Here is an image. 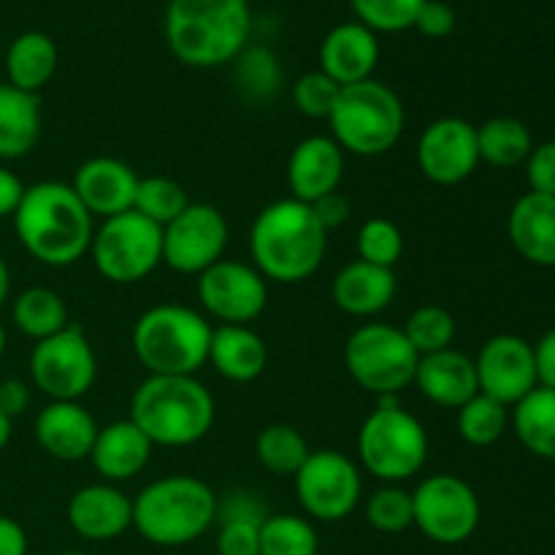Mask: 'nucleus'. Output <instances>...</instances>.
<instances>
[{
    "mask_svg": "<svg viewBox=\"0 0 555 555\" xmlns=\"http://www.w3.org/2000/svg\"><path fill=\"white\" fill-rule=\"evenodd\" d=\"M190 206L188 190L171 177H144L139 179V190H135L133 209L152 220L155 225L166 228L168 222L177 220L184 209Z\"/></svg>",
    "mask_w": 555,
    "mask_h": 555,
    "instance_id": "obj_38",
    "label": "nucleus"
},
{
    "mask_svg": "<svg viewBox=\"0 0 555 555\" xmlns=\"http://www.w3.org/2000/svg\"><path fill=\"white\" fill-rule=\"evenodd\" d=\"M209 363L228 383H255L269 366V347L249 325H217L211 331Z\"/></svg>",
    "mask_w": 555,
    "mask_h": 555,
    "instance_id": "obj_27",
    "label": "nucleus"
},
{
    "mask_svg": "<svg viewBox=\"0 0 555 555\" xmlns=\"http://www.w3.org/2000/svg\"><path fill=\"white\" fill-rule=\"evenodd\" d=\"M269 507H266L263 499L253 491H238L225 493V496H217V524H228V520H247V524L263 526L269 518Z\"/></svg>",
    "mask_w": 555,
    "mask_h": 555,
    "instance_id": "obj_43",
    "label": "nucleus"
},
{
    "mask_svg": "<svg viewBox=\"0 0 555 555\" xmlns=\"http://www.w3.org/2000/svg\"><path fill=\"white\" fill-rule=\"evenodd\" d=\"M309 453L312 450L304 434L287 423H271L255 439V459L276 477H296L298 469L307 464Z\"/></svg>",
    "mask_w": 555,
    "mask_h": 555,
    "instance_id": "obj_33",
    "label": "nucleus"
},
{
    "mask_svg": "<svg viewBox=\"0 0 555 555\" xmlns=\"http://www.w3.org/2000/svg\"><path fill=\"white\" fill-rule=\"evenodd\" d=\"M30 383L49 401H81L98 377V358L79 325L36 341L30 352Z\"/></svg>",
    "mask_w": 555,
    "mask_h": 555,
    "instance_id": "obj_11",
    "label": "nucleus"
},
{
    "mask_svg": "<svg viewBox=\"0 0 555 555\" xmlns=\"http://www.w3.org/2000/svg\"><path fill=\"white\" fill-rule=\"evenodd\" d=\"M3 352H5V328L3 323H0V358H3Z\"/></svg>",
    "mask_w": 555,
    "mask_h": 555,
    "instance_id": "obj_54",
    "label": "nucleus"
},
{
    "mask_svg": "<svg viewBox=\"0 0 555 555\" xmlns=\"http://www.w3.org/2000/svg\"><path fill=\"white\" fill-rule=\"evenodd\" d=\"M68 524L81 540L112 542L133 529V499L112 482H92L70 496Z\"/></svg>",
    "mask_w": 555,
    "mask_h": 555,
    "instance_id": "obj_21",
    "label": "nucleus"
},
{
    "mask_svg": "<svg viewBox=\"0 0 555 555\" xmlns=\"http://www.w3.org/2000/svg\"><path fill=\"white\" fill-rule=\"evenodd\" d=\"M293 480L304 515L320 524H339L361 504V466L339 450H312Z\"/></svg>",
    "mask_w": 555,
    "mask_h": 555,
    "instance_id": "obj_12",
    "label": "nucleus"
},
{
    "mask_svg": "<svg viewBox=\"0 0 555 555\" xmlns=\"http://www.w3.org/2000/svg\"><path fill=\"white\" fill-rule=\"evenodd\" d=\"M412 385L421 390L423 399L444 406V410H461L466 401L480 393L475 358L464 356L453 347L431 352V356H421Z\"/></svg>",
    "mask_w": 555,
    "mask_h": 555,
    "instance_id": "obj_24",
    "label": "nucleus"
},
{
    "mask_svg": "<svg viewBox=\"0 0 555 555\" xmlns=\"http://www.w3.org/2000/svg\"><path fill=\"white\" fill-rule=\"evenodd\" d=\"M421 356L404 331L388 323H363L347 336L345 366L352 383L377 399L399 396L415 383Z\"/></svg>",
    "mask_w": 555,
    "mask_h": 555,
    "instance_id": "obj_9",
    "label": "nucleus"
},
{
    "mask_svg": "<svg viewBox=\"0 0 555 555\" xmlns=\"http://www.w3.org/2000/svg\"><path fill=\"white\" fill-rule=\"evenodd\" d=\"M217 553L220 555H260V526L247 520L217 524Z\"/></svg>",
    "mask_w": 555,
    "mask_h": 555,
    "instance_id": "obj_44",
    "label": "nucleus"
},
{
    "mask_svg": "<svg viewBox=\"0 0 555 555\" xmlns=\"http://www.w3.org/2000/svg\"><path fill=\"white\" fill-rule=\"evenodd\" d=\"M215 396L198 377L146 374L130 399V421L155 448H190L215 426Z\"/></svg>",
    "mask_w": 555,
    "mask_h": 555,
    "instance_id": "obj_4",
    "label": "nucleus"
},
{
    "mask_svg": "<svg viewBox=\"0 0 555 555\" xmlns=\"http://www.w3.org/2000/svg\"><path fill=\"white\" fill-rule=\"evenodd\" d=\"M11 320H14L16 331L33 341L49 339V336L60 334V331L70 325L68 307H65L63 296L38 285L27 287V291H22L14 298Z\"/></svg>",
    "mask_w": 555,
    "mask_h": 555,
    "instance_id": "obj_31",
    "label": "nucleus"
},
{
    "mask_svg": "<svg viewBox=\"0 0 555 555\" xmlns=\"http://www.w3.org/2000/svg\"><path fill=\"white\" fill-rule=\"evenodd\" d=\"M475 372L480 393L515 406L524 396L537 388L534 347L515 334L491 336L475 358Z\"/></svg>",
    "mask_w": 555,
    "mask_h": 555,
    "instance_id": "obj_17",
    "label": "nucleus"
},
{
    "mask_svg": "<svg viewBox=\"0 0 555 555\" xmlns=\"http://www.w3.org/2000/svg\"><path fill=\"white\" fill-rule=\"evenodd\" d=\"M211 323L184 304H155L139 314L130 334L135 358L150 374L195 377L209 363Z\"/></svg>",
    "mask_w": 555,
    "mask_h": 555,
    "instance_id": "obj_6",
    "label": "nucleus"
},
{
    "mask_svg": "<svg viewBox=\"0 0 555 555\" xmlns=\"http://www.w3.org/2000/svg\"><path fill=\"white\" fill-rule=\"evenodd\" d=\"M228 220L217 206L190 204L163 228V263L184 276L204 274L225 258Z\"/></svg>",
    "mask_w": 555,
    "mask_h": 555,
    "instance_id": "obj_15",
    "label": "nucleus"
},
{
    "mask_svg": "<svg viewBox=\"0 0 555 555\" xmlns=\"http://www.w3.org/2000/svg\"><path fill=\"white\" fill-rule=\"evenodd\" d=\"M22 195H25V184H22V179L0 163V220L14 217Z\"/></svg>",
    "mask_w": 555,
    "mask_h": 555,
    "instance_id": "obj_50",
    "label": "nucleus"
},
{
    "mask_svg": "<svg viewBox=\"0 0 555 555\" xmlns=\"http://www.w3.org/2000/svg\"><path fill=\"white\" fill-rule=\"evenodd\" d=\"M328 125L345 155L379 157L401 141L406 112L393 87L366 79L341 87Z\"/></svg>",
    "mask_w": 555,
    "mask_h": 555,
    "instance_id": "obj_7",
    "label": "nucleus"
},
{
    "mask_svg": "<svg viewBox=\"0 0 555 555\" xmlns=\"http://www.w3.org/2000/svg\"><path fill=\"white\" fill-rule=\"evenodd\" d=\"M320 537L301 515H269L260 526V555H318Z\"/></svg>",
    "mask_w": 555,
    "mask_h": 555,
    "instance_id": "obj_36",
    "label": "nucleus"
},
{
    "mask_svg": "<svg viewBox=\"0 0 555 555\" xmlns=\"http://www.w3.org/2000/svg\"><path fill=\"white\" fill-rule=\"evenodd\" d=\"M426 0H350L358 22L374 33H401L415 25Z\"/></svg>",
    "mask_w": 555,
    "mask_h": 555,
    "instance_id": "obj_41",
    "label": "nucleus"
},
{
    "mask_svg": "<svg viewBox=\"0 0 555 555\" xmlns=\"http://www.w3.org/2000/svg\"><path fill=\"white\" fill-rule=\"evenodd\" d=\"M513 428L526 450L537 459L555 461V390L537 385L513 406Z\"/></svg>",
    "mask_w": 555,
    "mask_h": 555,
    "instance_id": "obj_30",
    "label": "nucleus"
},
{
    "mask_svg": "<svg viewBox=\"0 0 555 555\" xmlns=\"http://www.w3.org/2000/svg\"><path fill=\"white\" fill-rule=\"evenodd\" d=\"M399 280L393 269L366 263V260H352L345 269L336 271L331 282V301L336 309L350 318H377L379 312L396 301Z\"/></svg>",
    "mask_w": 555,
    "mask_h": 555,
    "instance_id": "obj_23",
    "label": "nucleus"
},
{
    "mask_svg": "<svg viewBox=\"0 0 555 555\" xmlns=\"http://www.w3.org/2000/svg\"><path fill=\"white\" fill-rule=\"evenodd\" d=\"M41 139V98L0 85V163L30 155Z\"/></svg>",
    "mask_w": 555,
    "mask_h": 555,
    "instance_id": "obj_28",
    "label": "nucleus"
},
{
    "mask_svg": "<svg viewBox=\"0 0 555 555\" xmlns=\"http://www.w3.org/2000/svg\"><path fill=\"white\" fill-rule=\"evenodd\" d=\"M412 27L426 38H448L455 30V11L444 0H426Z\"/></svg>",
    "mask_w": 555,
    "mask_h": 555,
    "instance_id": "obj_46",
    "label": "nucleus"
},
{
    "mask_svg": "<svg viewBox=\"0 0 555 555\" xmlns=\"http://www.w3.org/2000/svg\"><path fill=\"white\" fill-rule=\"evenodd\" d=\"M249 0H168L166 43L190 68H220L249 47Z\"/></svg>",
    "mask_w": 555,
    "mask_h": 555,
    "instance_id": "obj_3",
    "label": "nucleus"
},
{
    "mask_svg": "<svg viewBox=\"0 0 555 555\" xmlns=\"http://www.w3.org/2000/svg\"><path fill=\"white\" fill-rule=\"evenodd\" d=\"M139 179V173L119 157H90L76 168L70 188L92 217L108 220L133 209Z\"/></svg>",
    "mask_w": 555,
    "mask_h": 555,
    "instance_id": "obj_18",
    "label": "nucleus"
},
{
    "mask_svg": "<svg viewBox=\"0 0 555 555\" xmlns=\"http://www.w3.org/2000/svg\"><path fill=\"white\" fill-rule=\"evenodd\" d=\"M345 152L331 135H307L293 146L287 157V190L291 198L314 204L323 195L336 193L345 179Z\"/></svg>",
    "mask_w": 555,
    "mask_h": 555,
    "instance_id": "obj_19",
    "label": "nucleus"
},
{
    "mask_svg": "<svg viewBox=\"0 0 555 555\" xmlns=\"http://www.w3.org/2000/svg\"><path fill=\"white\" fill-rule=\"evenodd\" d=\"M155 444L141 434L133 421H114L98 428L95 444H92L90 464L101 475L103 482H128L146 469Z\"/></svg>",
    "mask_w": 555,
    "mask_h": 555,
    "instance_id": "obj_25",
    "label": "nucleus"
},
{
    "mask_svg": "<svg viewBox=\"0 0 555 555\" xmlns=\"http://www.w3.org/2000/svg\"><path fill=\"white\" fill-rule=\"evenodd\" d=\"M328 231L312 206L280 198L263 206L249 228V258L266 282L298 285L323 266Z\"/></svg>",
    "mask_w": 555,
    "mask_h": 555,
    "instance_id": "obj_2",
    "label": "nucleus"
},
{
    "mask_svg": "<svg viewBox=\"0 0 555 555\" xmlns=\"http://www.w3.org/2000/svg\"><path fill=\"white\" fill-rule=\"evenodd\" d=\"M369 526L379 534H401V531L415 526V513H412V491L401 486H379L372 496L366 499Z\"/></svg>",
    "mask_w": 555,
    "mask_h": 555,
    "instance_id": "obj_39",
    "label": "nucleus"
},
{
    "mask_svg": "<svg viewBox=\"0 0 555 555\" xmlns=\"http://www.w3.org/2000/svg\"><path fill=\"white\" fill-rule=\"evenodd\" d=\"M30 401H33V393H30V385H27L25 379L9 377L0 383V412L9 415L11 421L20 417L22 412L30 406Z\"/></svg>",
    "mask_w": 555,
    "mask_h": 555,
    "instance_id": "obj_48",
    "label": "nucleus"
},
{
    "mask_svg": "<svg viewBox=\"0 0 555 555\" xmlns=\"http://www.w3.org/2000/svg\"><path fill=\"white\" fill-rule=\"evenodd\" d=\"M358 260L366 263L383 266V269H393L404 255V233L388 217H372L358 228L356 236Z\"/></svg>",
    "mask_w": 555,
    "mask_h": 555,
    "instance_id": "obj_40",
    "label": "nucleus"
},
{
    "mask_svg": "<svg viewBox=\"0 0 555 555\" xmlns=\"http://www.w3.org/2000/svg\"><path fill=\"white\" fill-rule=\"evenodd\" d=\"M477 150L480 163L493 168L524 166L534 150L531 130L515 117H493L477 128Z\"/></svg>",
    "mask_w": 555,
    "mask_h": 555,
    "instance_id": "obj_32",
    "label": "nucleus"
},
{
    "mask_svg": "<svg viewBox=\"0 0 555 555\" xmlns=\"http://www.w3.org/2000/svg\"><path fill=\"white\" fill-rule=\"evenodd\" d=\"M195 293L206 318L220 325H249L269 307V282L242 260H217L198 274Z\"/></svg>",
    "mask_w": 555,
    "mask_h": 555,
    "instance_id": "obj_14",
    "label": "nucleus"
},
{
    "mask_svg": "<svg viewBox=\"0 0 555 555\" xmlns=\"http://www.w3.org/2000/svg\"><path fill=\"white\" fill-rule=\"evenodd\" d=\"M534 366L537 383H540L542 388L555 390V328L547 331V334L534 345Z\"/></svg>",
    "mask_w": 555,
    "mask_h": 555,
    "instance_id": "obj_49",
    "label": "nucleus"
},
{
    "mask_svg": "<svg viewBox=\"0 0 555 555\" xmlns=\"http://www.w3.org/2000/svg\"><path fill=\"white\" fill-rule=\"evenodd\" d=\"M217 520V493L201 477L168 475L133 499V529L157 547L201 540Z\"/></svg>",
    "mask_w": 555,
    "mask_h": 555,
    "instance_id": "obj_5",
    "label": "nucleus"
},
{
    "mask_svg": "<svg viewBox=\"0 0 555 555\" xmlns=\"http://www.w3.org/2000/svg\"><path fill=\"white\" fill-rule=\"evenodd\" d=\"M524 166L531 193L553 195L555 198V141L537 144L531 155L526 157Z\"/></svg>",
    "mask_w": 555,
    "mask_h": 555,
    "instance_id": "obj_45",
    "label": "nucleus"
},
{
    "mask_svg": "<svg viewBox=\"0 0 555 555\" xmlns=\"http://www.w3.org/2000/svg\"><path fill=\"white\" fill-rule=\"evenodd\" d=\"M309 206H312L320 225H323L328 233L336 231V228H341L347 220H350V201H347V195L339 193V190H336V193L323 195V198L314 201V204Z\"/></svg>",
    "mask_w": 555,
    "mask_h": 555,
    "instance_id": "obj_47",
    "label": "nucleus"
},
{
    "mask_svg": "<svg viewBox=\"0 0 555 555\" xmlns=\"http://www.w3.org/2000/svg\"><path fill=\"white\" fill-rule=\"evenodd\" d=\"M415 160L423 177L439 188L466 182L480 166L477 128L464 117H439L417 139Z\"/></svg>",
    "mask_w": 555,
    "mask_h": 555,
    "instance_id": "obj_16",
    "label": "nucleus"
},
{
    "mask_svg": "<svg viewBox=\"0 0 555 555\" xmlns=\"http://www.w3.org/2000/svg\"><path fill=\"white\" fill-rule=\"evenodd\" d=\"M22 249L49 269H68L90 253L95 217L65 182H36L25 188L14 211Z\"/></svg>",
    "mask_w": 555,
    "mask_h": 555,
    "instance_id": "obj_1",
    "label": "nucleus"
},
{
    "mask_svg": "<svg viewBox=\"0 0 555 555\" xmlns=\"http://www.w3.org/2000/svg\"><path fill=\"white\" fill-rule=\"evenodd\" d=\"M459 437L472 448H491L504 437L509 426V406L491 399L486 393H477L459 410Z\"/></svg>",
    "mask_w": 555,
    "mask_h": 555,
    "instance_id": "obj_35",
    "label": "nucleus"
},
{
    "mask_svg": "<svg viewBox=\"0 0 555 555\" xmlns=\"http://www.w3.org/2000/svg\"><path fill=\"white\" fill-rule=\"evenodd\" d=\"M358 459L383 486H404L426 466L428 434L393 396L377 399V410L369 412L358 431Z\"/></svg>",
    "mask_w": 555,
    "mask_h": 555,
    "instance_id": "obj_8",
    "label": "nucleus"
},
{
    "mask_svg": "<svg viewBox=\"0 0 555 555\" xmlns=\"http://www.w3.org/2000/svg\"><path fill=\"white\" fill-rule=\"evenodd\" d=\"M87 255L112 285H139L163 263V228L135 209L108 217L95 225Z\"/></svg>",
    "mask_w": 555,
    "mask_h": 555,
    "instance_id": "obj_10",
    "label": "nucleus"
},
{
    "mask_svg": "<svg viewBox=\"0 0 555 555\" xmlns=\"http://www.w3.org/2000/svg\"><path fill=\"white\" fill-rule=\"evenodd\" d=\"M9 293H11V271H9V263L0 258V307L9 301Z\"/></svg>",
    "mask_w": 555,
    "mask_h": 555,
    "instance_id": "obj_52",
    "label": "nucleus"
},
{
    "mask_svg": "<svg viewBox=\"0 0 555 555\" xmlns=\"http://www.w3.org/2000/svg\"><path fill=\"white\" fill-rule=\"evenodd\" d=\"M233 63H236L233 68L236 90L249 103L271 101L282 87L280 57L269 47H247Z\"/></svg>",
    "mask_w": 555,
    "mask_h": 555,
    "instance_id": "obj_34",
    "label": "nucleus"
},
{
    "mask_svg": "<svg viewBox=\"0 0 555 555\" xmlns=\"http://www.w3.org/2000/svg\"><path fill=\"white\" fill-rule=\"evenodd\" d=\"M63 555H92V553H85V551H68V553H63Z\"/></svg>",
    "mask_w": 555,
    "mask_h": 555,
    "instance_id": "obj_55",
    "label": "nucleus"
},
{
    "mask_svg": "<svg viewBox=\"0 0 555 555\" xmlns=\"http://www.w3.org/2000/svg\"><path fill=\"white\" fill-rule=\"evenodd\" d=\"M98 423L81 401H49L36 415L33 431L47 455L63 464H79L90 459L98 437Z\"/></svg>",
    "mask_w": 555,
    "mask_h": 555,
    "instance_id": "obj_20",
    "label": "nucleus"
},
{
    "mask_svg": "<svg viewBox=\"0 0 555 555\" xmlns=\"http://www.w3.org/2000/svg\"><path fill=\"white\" fill-rule=\"evenodd\" d=\"M0 555H27L25 529L9 515H0Z\"/></svg>",
    "mask_w": 555,
    "mask_h": 555,
    "instance_id": "obj_51",
    "label": "nucleus"
},
{
    "mask_svg": "<svg viewBox=\"0 0 555 555\" xmlns=\"http://www.w3.org/2000/svg\"><path fill=\"white\" fill-rule=\"evenodd\" d=\"M339 92L341 87L331 76H325L323 70H309V74H304L293 85V103H296V108L304 117L325 119L328 122Z\"/></svg>",
    "mask_w": 555,
    "mask_h": 555,
    "instance_id": "obj_42",
    "label": "nucleus"
},
{
    "mask_svg": "<svg viewBox=\"0 0 555 555\" xmlns=\"http://www.w3.org/2000/svg\"><path fill=\"white\" fill-rule=\"evenodd\" d=\"M11 431H14V421H11L9 415H3V412H0V453H3L5 444L11 442Z\"/></svg>",
    "mask_w": 555,
    "mask_h": 555,
    "instance_id": "obj_53",
    "label": "nucleus"
},
{
    "mask_svg": "<svg viewBox=\"0 0 555 555\" xmlns=\"http://www.w3.org/2000/svg\"><path fill=\"white\" fill-rule=\"evenodd\" d=\"M401 331L410 339V345L415 347L417 356H431V352L453 347L459 325H455V318L450 314V309L439 307V304H423V307H417L406 318Z\"/></svg>",
    "mask_w": 555,
    "mask_h": 555,
    "instance_id": "obj_37",
    "label": "nucleus"
},
{
    "mask_svg": "<svg viewBox=\"0 0 555 555\" xmlns=\"http://www.w3.org/2000/svg\"><path fill=\"white\" fill-rule=\"evenodd\" d=\"M507 233L515 253L529 263L553 269L555 266V198L526 193L513 204L507 217Z\"/></svg>",
    "mask_w": 555,
    "mask_h": 555,
    "instance_id": "obj_26",
    "label": "nucleus"
},
{
    "mask_svg": "<svg viewBox=\"0 0 555 555\" xmlns=\"http://www.w3.org/2000/svg\"><path fill=\"white\" fill-rule=\"evenodd\" d=\"M379 63V38L361 22H341L331 27L320 43V70L339 87L372 79Z\"/></svg>",
    "mask_w": 555,
    "mask_h": 555,
    "instance_id": "obj_22",
    "label": "nucleus"
},
{
    "mask_svg": "<svg viewBox=\"0 0 555 555\" xmlns=\"http://www.w3.org/2000/svg\"><path fill=\"white\" fill-rule=\"evenodd\" d=\"M415 529L437 545H461L480 526V496L455 475H428L412 491Z\"/></svg>",
    "mask_w": 555,
    "mask_h": 555,
    "instance_id": "obj_13",
    "label": "nucleus"
},
{
    "mask_svg": "<svg viewBox=\"0 0 555 555\" xmlns=\"http://www.w3.org/2000/svg\"><path fill=\"white\" fill-rule=\"evenodd\" d=\"M60 52L57 43L41 30H27L11 41L5 52V76L9 85L38 95L57 74Z\"/></svg>",
    "mask_w": 555,
    "mask_h": 555,
    "instance_id": "obj_29",
    "label": "nucleus"
}]
</instances>
